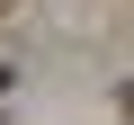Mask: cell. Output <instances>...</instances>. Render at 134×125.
<instances>
[{
	"instance_id": "cell-1",
	"label": "cell",
	"mask_w": 134,
	"mask_h": 125,
	"mask_svg": "<svg viewBox=\"0 0 134 125\" xmlns=\"http://www.w3.org/2000/svg\"><path fill=\"white\" fill-rule=\"evenodd\" d=\"M116 107H125V116H134V81H116Z\"/></svg>"
},
{
	"instance_id": "cell-2",
	"label": "cell",
	"mask_w": 134,
	"mask_h": 125,
	"mask_svg": "<svg viewBox=\"0 0 134 125\" xmlns=\"http://www.w3.org/2000/svg\"><path fill=\"white\" fill-rule=\"evenodd\" d=\"M0 9H9V0H0Z\"/></svg>"
}]
</instances>
